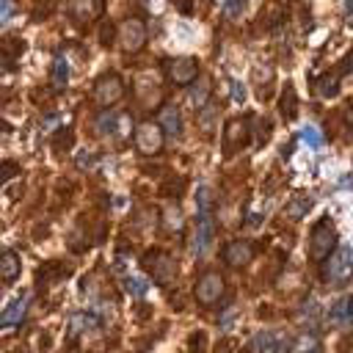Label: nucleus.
<instances>
[{
  "instance_id": "nucleus-1",
  "label": "nucleus",
  "mask_w": 353,
  "mask_h": 353,
  "mask_svg": "<svg viewBox=\"0 0 353 353\" xmlns=\"http://www.w3.org/2000/svg\"><path fill=\"white\" fill-rule=\"evenodd\" d=\"M141 265L146 268V273L160 284V287H174L176 284V276H179V265L171 254L165 251H146Z\"/></svg>"
},
{
  "instance_id": "nucleus-32",
  "label": "nucleus",
  "mask_w": 353,
  "mask_h": 353,
  "mask_svg": "<svg viewBox=\"0 0 353 353\" xmlns=\"http://www.w3.org/2000/svg\"><path fill=\"white\" fill-rule=\"evenodd\" d=\"M306 207H309V201H306V199H301V201H295V207H287V215H301Z\"/></svg>"
},
{
  "instance_id": "nucleus-7",
  "label": "nucleus",
  "mask_w": 353,
  "mask_h": 353,
  "mask_svg": "<svg viewBox=\"0 0 353 353\" xmlns=\"http://www.w3.org/2000/svg\"><path fill=\"white\" fill-rule=\"evenodd\" d=\"M119 44L124 52H138L146 44V25L138 17H130L119 25Z\"/></svg>"
},
{
  "instance_id": "nucleus-19",
  "label": "nucleus",
  "mask_w": 353,
  "mask_h": 353,
  "mask_svg": "<svg viewBox=\"0 0 353 353\" xmlns=\"http://www.w3.org/2000/svg\"><path fill=\"white\" fill-rule=\"evenodd\" d=\"M69 325H72V334H83V331H91L94 325H99V317L91 312H77V314H72Z\"/></svg>"
},
{
  "instance_id": "nucleus-15",
  "label": "nucleus",
  "mask_w": 353,
  "mask_h": 353,
  "mask_svg": "<svg viewBox=\"0 0 353 353\" xmlns=\"http://www.w3.org/2000/svg\"><path fill=\"white\" fill-rule=\"evenodd\" d=\"M339 72H325V74H320L317 80H314V88H317V94L320 97H325V99H331V97H336V91H339Z\"/></svg>"
},
{
  "instance_id": "nucleus-28",
  "label": "nucleus",
  "mask_w": 353,
  "mask_h": 353,
  "mask_svg": "<svg viewBox=\"0 0 353 353\" xmlns=\"http://www.w3.org/2000/svg\"><path fill=\"white\" fill-rule=\"evenodd\" d=\"M243 6H245V0H226V6H223V14H226V17H240Z\"/></svg>"
},
{
  "instance_id": "nucleus-10",
  "label": "nucleus",
  "mask_w": 353,
  "mask_h": 353,
  "mask_svg": "<svg viewBox=\"0 0 353 353\" xmlns=\"http://www.w3.org/2000/svg\"><path fill=\"white\" fill-rule=\"evenodd\" d=\"M251 259H254V245L248 240H232L223 248V262L229 268H245Z\"/></svg>"
},
{
  "instance_id": "nucleus-23",
  "label": "nucleus",
  "mask_w": 353,
  "mask_h": 353,
  "mask_svg": "<svg viewBox=\"0 0 353 353\" xmlns=\"http://www.w3.org/2000/svg\"><path fill=\"white\" fill-rule=\"evenodd\" d=\"M124 287H127V292H130V295L143 298V295H146V290H149V281H146L143 276H127V279H124Z\"/></svg>"
},
{
  "instance_id": "nucleus-8",
  "label": "nucleus",
  "mask_w": 353,
  "mask_h": 353,
  "mask_svg": "<svg viewBox=\"0 0 353 353\" xmlns=\"http://www.w3.org/2000/svg\"><path fill=\"white\" fill-rule=\"evenodd\" d=\"M165 74L174 85H193L199 80V63H196V58H188V55L171 58L165 63Z\"/></svg>"
},
{
  "instance_id": "nucleus-2",
  "label": "nucleus",
  "mask_w": 353,
  "mask_h": 353,
  "mask_svg": "<svg viewBox=\"0 0 353 353\" xmlns=\"http://www.w3.org/2000/svg\"><path fill=\"white\" fill-rule=\"evenodd\" d=\"M336 251V229L328 223V218H320L309 232V256L314 262H325Z\"/></svg>"
},
{
  "instance_id": "nucleus-13",
  "label": "nucleus",
  "mask_w": 353,
  "mask_h": 353,
  "mask_svg": "<svg viewBox=\"0 0 353 353\" xmlns=\"http://www.w3.org/2000/svg\"><path fill=\"white\" fill-rule=\"evenodd\" d=\"M19 270H22L19 254L17 251H3V256H0V279H3V284H14L19 279Z\"/></svg>"
},
{
  "instance_id": "nucleus-27",
  "label": "nucleus",
  "mask_w": 353,
  "mask_h": 353,
  "mask_svg": "<svg viewBox=\"0 0 353 353\" xmlns=\"http://www.w3.org/2000/svg\"><path fill=\"white\" fill-rule=\"evenodd\" d=\"M199 218H210V190H199Z\"/></svg>"
},
{
  "instance_id": "nucleus-30",
  "label": "nucleus",
  "mask_w": 353,
  "mask_h": 353,
  "mask_svg": "<svg viewBox=\"0 0 353 353\" xmlns=\"http://www.w3.org/2000/svg\"><path fill=\"white\" fill-rule=\"evenodd\" d=\"M14 11V0H0V22H8Z\"/></svg>"
},
{
  "instance_id": "nucleus-17",
  "label": "nucleus",
  "mask_w": 353,
  "mask_h": 353,
  "mask_svg": "<svg viewBox=\"0 0 353 353\" xmlns=\"http://www.w3.org/2000/svg\"><path fill=\"white\" fill-rule=\"evenodd\" d=\"M212 240V221L210 218H199V229H196V254H207Z\"/></svg>"
},
{
  "instance_id": "nucleus-3",
  "label": "nucleus",
  "mask_w": 353,
  "mask_h": 353,
  "mask_svg": "<svg viewBox=\"0 0 353 353\" xmlns=\"http://www.w3.org/2000/svg\"><path fill=\"white\" fill-rule=\"evenodd\" d=\"M132 141H135V149L143 154V157H152L163 149V141H165V132L157 121H141L135 130H132Z\"/></svg>"
},
{
  "instance_id": "nucleus-14",
  "label": "nucleus",
  "mask_w": 353,
  "mask_h": 353,
  "mask_svg": "<svg viewBox=\"0 0 353 353\" xmlns=\"http://www.w3.org/2000/svg\"><path fill=\"white\" fill-rule=\"evenodd\" d=\"M69 11H72V17H77L80 22H88V19H94V17L102 14V0H72Z\"/></svg>"
},
{
  "instance_id": "nucleus-12",
  "label": "nucleus",
  "mask_w": 353,
  "mask_h": 353,
  "mask_svg": "<svg viewBox=\"0 0 353 353\" xmlns=\"http://www.w3.org/2000/svg\"><path fill=\"white\" fill-rule=\"evenodd\" d=\"M28 303H30V298L28 295H19V298H14L6 309H3V317H0V323L6 325V328H11V325H19L22 323V317H25V312H28Z\"/></svg>"
},
{
  "instance_id": "nucleus-34",
  "label": "nucleus",
  "mask_w": 353,
  "mask_h": 353,
  "mask_svg": "<svg viewBox=\"0 0 353 353\" xmlns=\"http://www.w3.org/2000/svg\"><path fill=\"white\" fill-rule=\"evenodd\" d=\"M232 97H234V99H243V97H245V94H243V85H240V83H232Z\"/></svg>"
},
{
  "instance_id": "nucleus-11",
  "label": "nucleus",
  "mask_w": 353,
  "mask_h": 353,
  "mask_svg": "<svg viewBox=\"0 0 353 353\" xmlns=\"http://www.w3.org/2000/svg\"><path fill=\"white\" fill-rule=\"evenodd\" d=\"M157 124L163 127V132H165V135L179 138V135H182V116H179V108L165 105V108L157 113Z\"/></svg>"
},
{
  "instance_id": "nucleus-4",
  "label": "nucleus",
  "mask_w": 353,
  "mask_h": 353,
  "mask_svg": "<svg viewBox=\"0 0 353 353\" xmlns=\"http://www.w3.org/2000/svg\"><path fill=\"white\" fill-rule=\"evenodd\" d=\"M226 292V281L218 270H204L199 279H196V301L201 306H215Z\"/></svg>"
},
{
  "instance_id": "nucleus-22",
  "label": "nucleus",
  "mask_w": 353,
  "mask_h": 353,
  "mask_svg": "<svg viewBox=\"0 0 353 353\" xmlns=\"http://www.w3.org/2000/svg\"><path fill=\"white\" fill-rule=\"evenodd\" d=\"M72 143H74V135H72V130H58V135L52 138V149L58 152V154H66L69 149H72Z\"/></svg>"
},
{
  "instance_id": "nucleus-18",
  "label": "nucleus",
  "mask_w": 353,
  "mask_h": 353,
  "mask_svg": "<svg viewBox=\"0 0 353 353\" xmlns=\"http://www.w3.org/2000/svg\"><path fill=\"white\" fill-rule=\"evenodd\" d=\"M331 320L334 323H350L353 320V303H350V295H345V298H339L334 306H331Z\"/></svg>"
},
{
  "instance_id": "nucleus-25",
  "label": "nucleus",
  "mask_w": 353,
  "mask_h": 353,
  "mask_svg": "<svg viewBox=\"0 0 353 353\" xmlns=\"http://www.w3.org/2000/svg\"><path fill=\"white\" fill-rule=\"evenodd\" d=\"M301 138H303L312 149H320V146H323V138H320V132H317L314 127H303V130H301Z\"/></svg>"
},
{
  "instance_id": "nucleus-5",
  "label": "nucleus",
  "mask_w": 353,
  "mask_h": 353,
  "mask_svg": "<svg viewBox=\"0 0 353 353\" xmlns=\"http://www.w3.org/2000/svg\"><path fill=\"white\" fill-rule=\"evenodd\" d=\"M353 276V248L342 245L336 248V254L328 259V265H323V281L328 284H342Z\"/></svg>"
},
{
  "instance_id": "nucleus-9",
  "label": "nucleus",
  "mask_w": 353,
  "mask_h": 353,
  "mask_svg": "<svg viewBox=\"0 0 353 353\" xmlns=\"http://www.w3.org/2000/svg\"><path fill=\"white\" fill-rule=\"evenodd\" d=\"M248 127H251L248 119H229V121H226V127H223V154H226V157H232L237 149L245 146V141H248Z\"/></svg>"
},
{
  "instance_id": "nucleus-16",
  "label": "nucleus",
  "mask_w": 353,
  "mask_h": 353,
  "mask_svg": "<svg viewBox=\"0 0 353 353\" xmlns=\"http://www.w3.org/2000/svg\"><path fill=\"white\" fill-rule=\"evenodd\" d=\"M256 353H281V336L276 331H259L254 339Z\"/></svg>"
},
{
  "instance_id": "nucleus-6",
  "label": "nucleus",
  "mask_w": 353,
  "mask_h": 353,
  "mask_svg": "<svg viewBox=\"0 0 353 353\" xmlns=\"http://www.w3.org/2000/svg\"><path fill=\"white\" fill-rule=\"evenodd\" d=\"M121 97H124V83H121L119 74L108 72V74L97 77V83H94V99H97V105L113 108L116 102H121Z\"/></svg>"
},
{
  "instance_id": "nucleus-20",
  "label": "nucleus",
  "mask_w": 353,
  "mask_h": 353,
  "mask_svg": "<svg viewBox=\"0 0 353 353\" xmlns=\"http://www.w3.org/2000/svg\"><path fill=\"white\" fill-rule=\"evenodd\" d=\"M279 110H281L284 119H295V113H298V97H295V88H292V85H284Z\"/></svg>"
},
{
  "instance_id": "nucleus-33",
  "label": "nucleus",
  "mask_w": 353,
  "mask_h": 353,
  "mask_svg": "<svg viewBox=\"0 0 353 353\" xmlns=\"http://www.w3.org/2000/svg\"><path fill=\"white\" fill-rule=\"evenodd\" d=\"M110 36H113V28H110V25H105V28H102V44H105V47H110V44H113V41H110Z\"/></svg>"
},
{
  "instance_id": "nucleus-26",
  "label": "nucleus",
  "mask_w": 353,
  "mask_h": 353,
  "mask_svg": "<svg viewBox=\"0 0 353 353\" xmlns=\"http://www.w3.org/2000/svg\"><path fill=\"white\" fill-rule=\"evenodd\" d=\"M165 226H168V229H179V226H182V212H179L174 204L165 210Z\"/></svg>"
},
{
  "instance_id": "nucleus-21",
  "label": "nucleus",
  "mask_w": 353,
  "mask_h": 353,
  "mask_svg": "<svg viewBox=\"0 0 353 353\" xmlns=\"http://www.w3.org/2000/svg\"><path fill=\"white\" fill-rule=\"evenodd\" d=\"M190 99H193L196 108H201V105L210 99V80H207V77H201V80L193 83V88H190Z\"/></svg>"
},
{
  "instance_id": "nucleus-31",
  "label": "nucleus",
  "mask_w": 353,
  "mask_h": 353,
  "mask_svg": "<svg viewBox=\"0 0 353 353\" xmlns=\"http://www.w3.org/2000/svg\"><path fill=\"white\" fill-rule=\"evenodd\" d=\"M17 171H19V168H17V163H3V176H0V179H3V182H6V179H11Z\"/></svg>"
},
{
  "instance_id": "nucleus-24",
  "label": "nucleus",
  "mask_w": 353,
  "mask_h": 353,
  "mask_svg": "<svg viewBox=\"0 0 353 353\" xmlns=\"http://www.w3.org/2000/svg\"><path fill=\"white\" fill-rule=\"evenodd\" d=\"M116 127H119V116H116L113 110H108V113H102V116L97 119V132H102V135L116 132Z\"/></svg>"
},
{
  "instance_id": "nucleus-29",
  "label": "nucleus",
  "mask_w": 353,
  "mask_h": 353,
  "mask_svg": "<svg viewBox=\"0 0 353 353\" xmlns=\"http://www.w3.org/2000/svg\"><path fill=\"white\" fill-rule=\"evenodd\" d=\"M52 74H55V80H58V83H63V80L69 77V69H66V63H63V58H55V66H52Z\"/></svg>"
},
{
  "instance_id": "nucleus-35",
  "label": "nucleus",
  "mask_w": 353,
  "mask_h": 353,
  "mask_svg": "<svg viewBox=\"0 0 353 353\" xmlns=\"http://www.w3.org/2000/svg\"><path fill=\"white\" fill-rule=\"evenodd\" d=\"M350 303H353V298H350Z\"/></svg>"
}]
</instances>
